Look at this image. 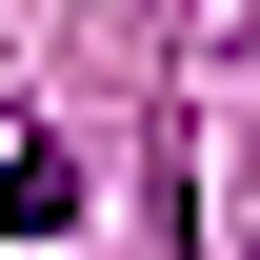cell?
Wrapping results in <instances>:
<instances>
[{
    "label": "cell",
    "instance_id": "cell-1",
    "mask_svg": "<svg viewBox=\"0 0 260 260\" xmlns=\"http://www.w3.org/2000/svg\"><path fill=\"white\" fill-rule=\"evenodd\" d=\"M60 220H80V160H60V140H0V260L60 240Z\"/></svg>",
    "mask_w": 260,
    "mask_h": 260
}]
</instances>
